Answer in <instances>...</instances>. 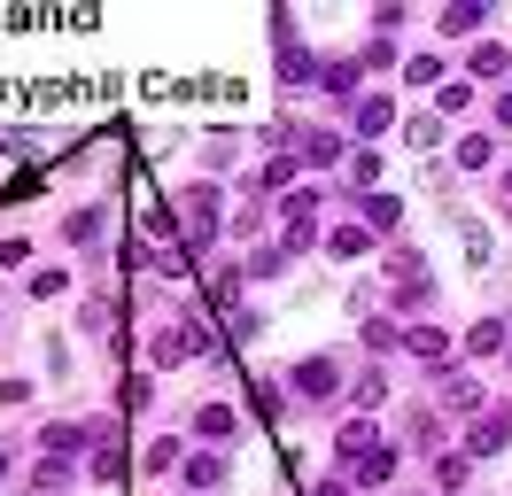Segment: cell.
I'll return each mask as SVG.
<instances>
[{"label":"cell","instance_id":"6da1fadb","mask_svg":"<svg viewBox=\"0 0 512 496\" xmlns=\"http://www.w3.org/2000/svg\"><path fill=\"white\" fill-rule=\"evenodd\" d=\"M319 186H295L288 202H280V217H288V248H311V225H319Z\"/></svg>","mask_w":512,"mask_h":496},{"label":"cell","instance_id":"7a4b0ae2","mask_svg":"<svg viewBox=\"0 0 512 496\" xmlns=\"http://www.w3.org/2000/svg\"><path fill=\"white\" fill-rule=\"evenodd\" d=\"M334 388H342V365H334V357H303V365H295V396H334Z\"/></svg>","mask_w":512,"mask_h":496},{"label":"cell","instance_id":"3957f363","mask_svg":"<svg viewBox=\"0 0 512 496\" xmlns=\"http://www.w3.org/2000/svg\"><path fill=\"white\" fill-rule=\"evenodd\" d=\"M505 442H512V411H489V419L474 427V442H466V450H474V458H497Z\"/></svg>","mask_w":512,"mask_h":496},{"label":"cell","instance_id":"277c9868","mask_svg":"<svg viewBox=\"0 0 512 496\" xmlns=\"http://www.w3.org/2000/svg\"><path fill=\"white\" fill-rule=\"evenodd\" d=\"M334 450H342V465H357V458H373L381 442H373V419H350V427L334 434Z\"/></svg>","mask_w":512,"mask_h":496},{"label":"cell","instance_id":"5b68a950","mask_svg":"<svg viewBox=\"0 0 512 496\" xmlns=\"http://www.w3.org/2000/svg\"><path fill=\"white\" fill-rule=\"evenodd\" d=\"M210 225H218V194L194 186V194H187V233H194V241H210Z\"/></svg>","mask_w":512,"mask_h":496},{"label":"cell","instance_id":"8992f818","mask_svg":"<svg viewBox=\"0 0 512 496\" xmlns=\"http://www.w3.org/2000/svg\"><path fill=\"white\" fill-rule=\"evenodd\" d=\"M404 349H412V357H427V365H443V357H450V334H443V326H412V334H404Z\"/></svg>","mask_w":512,"mask_h":496},{"label":"cell","instance_id":"52a82bcc","mask_svg":"<svg viewBox=\"0 0 512 496\" xmlns=\"http://www.w3.org/2000/svg\"><path fill=\"white\" fill-rule=\"evenodd\" d=\"M388 124H396V109H388L381 93H365V101H357V132H365V140H381Z\"/></svg>","mask_w":512,"mask_h":496},{"label":"cell","instance_id":"ba28073f","mask_svg":"<svg viewBox=\"0 0 512 496\" xmlns=\"http://www.w3.org/2000/svg\"><path fill=\"white\" fill-rule=\"evenodd\" d=\"M39 442L63 458V450H78V442H101V434H94V427H70V419H55V427H39Z\"/></svg>","mask_w":512,"mask_h":496},{"label":"cell","instance_id":"9c48e42d","mask_svg":"<svg viewBox=\"0 0 512 496\" xmlns=\"http://www.w3.org/2000/svg\"><path fill=\"white\" fill-rule=\"evenodd\" d=\"M101 233H109V210H70V241L78 248H101Z\"/></svg>","mask_w":512,"mask_h":496},{"label":"cell","instance_id":"30bf717a","mask_svg":"<svg viewBox=\"0 0 512 496\" xmlns=\"http://www.w3.org/2000/svg\"><path fill=\"white\" fill-rule=\"evenodd\" d=\"M443 403H450V411H481V380H466V372H443Z\"/></svg>","mask_w":512,"mask_h":496},{"label":"cell","instance_id":"8fae6325","mask_svg":"<svg viewBox=\"0 0 512 496\" xmlns=\"http://www.w3.org/2000/svg\"><path fill=\"white\" fill-rule=\"evenodd\" d=\"M458 241H466V264H474V272H489V233H481L466 210H458Z\"/></svg>","mask_w":512,"mask_h":496},{"label":"cell","instance_id":"7c38bea8","mask_svg":"<svg viewBox=\"0 0 512 496\" xmlns=\"http://www.w3.org/2000/svg\"><path fill=\"white\" fill-rule=\"evenodd\" d=\"M505 318H481V326H474V334H466V349H474V357H497V349H505Z\"/></svg>","mask_w":512,"mask_h":496},{"label":"cell","instance_id":"4fadbf2b","mask_svg":"<svg viewBox=\"0 0 512 496\" xmlns=\"http://www.w3.org/2000/svg\"><path fill=\"white\" fill-rule=\"evenodd\" d=\"M295 179V163H288V155H280V163H264V171H256V179H249V194H256V202H264V194H280V186H288Z\"/></svg>","mask_w":512,"mask_h":496},{"label":"cell","instance_id":"5bb4252c","mask_svg":"<svg viewBox=\"0 0 512 496\" xmlns=\"http://www.w3.org/2000/svg\"><path fill=\"white\" fill-rule=\"evenodd\" d=\"M404 140H412L419 155H435V148H443V117H412V124H404Z\"/></svg>","mask_w":512,"mask_h":496},{"label":"cell","instance_id":"9a60e30c","mask_svg":"<svg viewBox=\"0 0 512 496\" xmlns=\"http://www.w3.org/2000/svg\"><path fill=\"white\" fill-rule=\"evenodd\" d=\"M194 434L225 442V434H233V411H225V403H202V411H194Z\"/></svg>","mask_w":512,"mask_h":496},{"label":"cell","instance_id":"2e32d148","mask_svg":"<svg viewBox=\"0 0 512 496\" xmlns=\"http://www.w3.org/2000/svg\"><path fill=\"white\" fill-rule=\"evenodd\" d=\"M350 473H357V481H365V489H381L388 473H396V450H373V458H357Z\"/></svg>","mask_w":512,"mask_h":496},{"label":"cell","instance_id":"e0dca14e","mask_svg":"<svg viewBox=\"0 0 512 496\" xmlns=\"http://www.w3.org/2000/svg\"><path fill=\"white\" fill-rule=\"evenodd\" d=\"M187 481H194V489H218V481H225V458L194 450V458H187Z\"/></svg>","mask_w":512,"mask_h":496},{"label":"cell","instance_id":"ac0fdd59","mask_svg":"<svg viewBox=\"0 0 512 496\" xmlns=\"http://www.w3.org/2000/svg\"><path fill=\"white\" fill-rule=\"evenodd\" d=\"M365 217H373L381 233H396V217H404V202H396V194H365Z\"/></svg>","mask_w":512,"mask_h":496},{"label":"cell","instance_id":"d6986e66","mask_svg":"<svg viewBox=\"0 0 512 496\" xmlns=\"http://www.w3.org/2000/svg\"><path fill=\"white\" fill-rule=\"evenodd\" d=\"M365 233H357V225H342V233H334V241H326V256H342V264H357V256H365Z\"/></svg>","mask_w":512,"mask_h":496},{"label":"cell","instance_id":"ffe728a7","mask_svg":"<svg viewBox=\"0 0 512 496\" xmlns=\"http://www.w3.org/2000/svg\"><path fill=\"white\" fill-rule=\"evenodd\" d=\"M303 155H311V163H326V171H334V163H342V140H334V132H311V140H303Z\"/></svg>","mask_w":512,"mask_h":496},{"label":"cell","instance_id":"44dd1931","mask_svg":"<svg viewBox=\"0 0 512 496\" xmlns=\"http://www.w3.org/2000/svg\"><path fill=\"white\" fill-rule=\"evenodd\" d=\"M319 86H326V93H357V62H326Z\"/></svg>","mask_w":512,"mask_h":496},{"label":"cell","instance_id":"7402d4cb","mask_svg":"<svg viewBox=\"0 0 512 496\" xmlns=\"http://www.w3.org/2000/svg\"><path fill=\"white\" fill-rule=\"evenodd\" d=\"M489 155H497V148H489V140H481V132H466V140H458V171H481V163H489Z\"/></svg>","mask_w":512,"mask_h":496},{"label":"cell","instance_id":"603a6c76","mask_svg":"<svg viewBox=\"0 0 512 496\" xmlns=\"http://www.w3.org/2000/svg\"><path fill=\"white\" fill-rule=\"evenodd\" d=\"M505 70H512L505 47H474V78H505Z\"/></svg>","mask_w":512,"mask_h":496},{"label":"cell","instance_id":"cb8c5ba5","mask_svg":"<svg viewBox=\"0 0 512 496\" xmlns=\"http://www.w3.org/2000/svg\"><path fill=\"white\" fill-rule=\"evenodd\" d=\"M466 31H481V8H443V39H466Z\"/></svg>","mask_w":512,"mask_h":496},{"label":"cell","instance_id":"d4e9b609","mask_svg":"<svg viewBox=\"0 0 512 496\" xmlns=\"http://www.w3.org/2000/svg\"><path fill=\"white\" fill-rule=\"evenodd\" d=\"M117 473H125V450H117V442H101V450H94V481H117Z\"/></svg>","mask_w":512,"mask_h":496},{"label":"cell","instance_id":"484cf974","mask_svg":"<svg viewBox=\"0 0 512 496\" xmlns=\"http://www.w3.org/2000/svg\"><path fill=\"white\" fill-rule=\"evenodd\" d=\"M365 349H404V334H396L388 318H365Z\"/></svg>","mask_w":512,"mask_h":496},{"label":"cell","instance_id":"4316f807","mask_svg":"<svg viewBox=\"0 0 512 496\" xmlns=\"http://www.w3.org/2000/svg\"><path fill=\"white\" fill-rule=\"evenodd\" d=\"M63 287H70V272H55V264H47V272H32V295H39V303H55Z\"/></svg>","mask_w":512,"mask_h":496},{"label":"cell","instance_id":"83f0119b","mask_svg":"<svg viewBox=\"0 0 512 496\" xmlns=\"http://www.w3.org/2000/svg\"><path fill=\"white\" fill-rule=\"evenodd\" d=\"M404 78H412V86H435V78H443V62H435V55H412V62H404Z\"/></svg>","mask_w":512,"mask_h":496},{"label":"cell","instance_id":"f1b7e54d","mask_svg":"<svg viewBox=\"0 0 512 496\" xmlns=\"http://www.w3.org/2000/svg\"><path fill=\"white\" fill-rule=\"evenodd\" d=\"M109 326H117V318H109V303H86V310H78V334H109Z\"/></svg>","mask_w":512,"mask_h":496},{"label":"cell","instance_id":"f546056e","mask_svg":"<svg viewBox=\"0 0 512 496\" xmlns=\"http://www.w3.org/2000/svg\"><path fill=\"white\" fill-rule=\"evenodd\" d=\"M435 481H443V496L466 489V458H435Z\"/></svg>","mask_w":512,"mask_h":496},{"label":"cell","instance_id":"4dcf8cb0","mask_svg":"<svg viewBox=\"0 0 512 496\" xmlns=\"http://www.w3.org/2000/svg\"><path fill=\"white\" fill-rule=\"evenodd\" d=\"M388 396V372H365V380H357V403H365V411H373V403Z\"/></svg>","mask_w":512,"mask_h":496},{"label":"cell","instance_id":"1f68e13d","mask_svg":"<svg viewBox=\"0 0 512 496\" xmlns=\"http://www.w3.org/2000/svg\"><path fill=\"white\" fill-rule=\"evenodd\" d=\"M388 272H396V279H419V248H388Z\"/></svg>","mask_w":512,"mask_h":496},{"label":"cell","instance_id":"d6a6232c","mask_svg":"<svg viewBox=\"0 0 512 496\" xmlns=\"http://www.w3.org/2000/svg\"><path fill=\"white\" fill-rule=\"evenodd\" d=\"M396 303H404V310H427V303H435V287H427V279H404V295H396Z\"/></svg>","mask_w":512,"mask_h":496},{"label":"cell","instance_id":"836d02e7","mask_svg":"<svg viewBox=\"0 0 512 496\" xmlns=\"http://www.w3.org/2000/svg\"><path fill=\"white\" fill-rule=\"evenodd\" d=\"M497 124H512V86H505V93H497Z\"/></svg>","mask_w":512,"mask_h":496},{"label":"cell","instance_id":"e575fe53","mask_svg":"<svg viewBox=\"0 0 512 496\" xmlns=\"http://www.w3.org/2000/svg\"><path fill=\"white\" fill-rule=\"evenodd\" d=\"M311 496H350V489H342V481H319V489H311Z\"/></svg>","mask_w":512,"mask_h":496},{"label":"cell","instance_id":"d590c367","mask_svg":"<svg viewBox=\"0 0 512 496\" xmlns=\"http://www.w3.org/2000/svg\"><path fill=\"white\" fill-rule=\"evenodd\" d=\"M0 473H8V450H0Z\"/></svg>","mask_w":512,"mask_h":496},{"label":"cell","instance_id":"8d00e7d4","mask_svg":"<svg viewBox=\"0 0 512 496\" xmlns=\"http://www.w3.org/2000/svg\"><path fill=\"white\" fill-rule=\"evenodd\" d=\"M505 365H512V341H505Z\"/></svg>","mask_w":512,"mask_h":496},{"label":"cell","instance_id":"74e56055","mask_svg":"<svg viewBox=\"0 0 512 496\" xmlns=\"http://www.w3.org/2000/svg\"><path fill=\"white\" fill-rule=\"evenodd\" d=\"M505 194H512V171H505Z\"/></svg>","mask_w":512,"mask_h":496}]
</instances>
